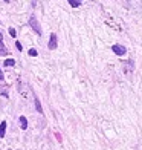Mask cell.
<instances>
[{
    "label": "cell",
    "mask_w": 142,
    "mask_h": 150,
    "mask_svg": "<svg viewBox=\"0 0 142 150\" xmlns=\"http://www.w3.org/2000/svg\"><path fill=\"white\" fill-rule=\"evenodd\" d=\"M29 25L32 26V29L35 31L37 34H40V35H41V28H40V25H38V22H37V18L34 17V16L29 18Z\"/></svg>",
    "instance_id": "cell-1"
},
{
    "label": "cell",
    "mask_w": 142,
    "mask_h": 150,
    "mask_svg": "<svg viewBox=\"0 0 142 150\" xmlns=\"http://www.w3.org/2000/svg\"><path fill=\"white\" fill-rule=\"evenodd\" d=\"M112 51L115 52V54H116V55H124V54H125V47L122 46V45H115L113 47H112Z\"/></svg>",
    "instance_id": "cell-2"
},
{
    "label": "cell",
    "mask_w": 142,
    "mask_h": 150,
    "mask_svg": "<svg viewBox=\"0 0 142 150\" xmlns=\"http://www.w3.org/2000/svg\"><path fill=\"white\" fill-rule=\"evenodd\" d=\"M47 47H49V49H55V47H57V35H55V34H51V40H49Z\"/></svg>",
    "instance_id": "cell-3"
},
{
    "label": "cell",
    "mask_w": 142,
    "mask_h": 150,
    "mask_svg": "<svg viewBox=\"0 0 142 150\" xmlns=\"http://www.w3.org/2000/svg\"><path fill=\"white\" fill-rule=\"evenodd\" d=\"M20 126H22L23 130H26V129H28V120H26L25 117H20Z\"/></svg>",
    "instance_id": "cell-4"
},
{
    "label": "cell",
    "mask_w": 142,
    "mask_h": 150,
    "mask_svg": "<svg viewBox=\"0 0 142 150\" xmlns=\"http://www.w3.org/2000/svg\"><path fill=\"white\" fill-rule=\"evenodd\" d=\"M5 132H6V122H0V138H3L5 136Z\"/></svg>",
    "instance_id": "cell-5"
},
{
    "label": "cell",
    "mask_w": 142,
    "mask_h": 150,
    "mask_svg": "<svg viewBox=\"0 0 142 150\" xmlns=\"http://www.w3.org/2000/svg\"><path fill=\"white\" fill-rule=\"evenodd\" d=\"M35 107H37V112L43 113V107H41V104H40V100H37V98H35Z\"/></svg>",
    "instance_id": "cell-6"
},
{
    "label": "cell",
    "mask_w": 142,
    "mask_h": 150,
    "mask_svg": "<svg viewBox=\"0 0 142 150\" xmlns=\"http://www.w3.org/2000/svg\"><path fill=\"white\" fill-rule=\"evenodd\" d=\"M69 3H70V6H73V8H78V6L81 5L79 0H69Z\"/></svg>",
    "instance_id": "cell-7"
},
{
    "label": "cell",
    "mask_w": 142,
    "mask_h": 150,
    "mask_svg": "<svg viewBox=\"0 0 142 150\" xmlns=\"http://www.w3.org/2000/svg\"><path fill=\"white\" fill-rule=\"evenodd\" d=\"M8 54V51H6V47L3 46V43L0 42V55H6Z\"/></svg>",
    "instance_id": "cell-8"
},
{
    "label": "cell",
    "mask_w": 142,
    "mask_h": 150,
    "mask_svg": "<svg viewBox=\"0 0 142 150\" xmlns=\"http://www.w3.org/2000/svg\"><path fill=\"white\" fill-rule=\"evenodd\" d=\"M14 64H15V61L12 60V58H8V60L5 61V66H14Z\"/></svg>",
    "instance_id": "cell-9"
},
{
    "label": "cell",
    "mask_w": 142,
    "mask_h": 150,
    "mask_svg": "<svg viewBox=\"0 0 142 150\" xmlns=\"http://www.w3.org/2000/svg\"><path fill=\"white\" fill-rule=\"evenodd\" d=\"M37 54H38V52H37L35 49H29V55H31V57H35Z\"/></svg>",
    "instance_id": "cell-10"
},
{
    "label": "cell",
    "mask_w": 142,
    "mask_h": 150,
    "mask_svg": "<svg viewBox=\"0 0 142 150\" xmlns=\"http://www.w3.org/2000/svg\"><path fill=\"white\" fill-rule=\"evenodd\" d=\"M15 46H17V49H18V51H22V49H23V47H22V43H20V42H17Z\"/></svg>",
    "instance_id": "cell-11"
},
{
    "label": "cell",
    "mask_w": 142,
    "mask_h": 150,
    "mask_svg": "<svg viewBox=\"0 0 142 150\" xmlns=\"http://www.w3.org/2000/svg\"><path fill=\"white\" fill-rule=\"evenodd\" d=\"M9 34H11L12 37H15V29H12V28H11V29H9Z\"/></svg>",
    "instance_id": "cell-12"
},
{
    "label": "cell",
    "mask_w": 142,
    "mask_h": 150,
    "mask_svg": "<svg viewBox=\"0 0 142 150\" xmlns=\"http://www.w3.org/2000/svg\"><path fill=\"white\" fill-rule=\"evenodd\" d=\"M0 80H3V72H2V69H0Z\"/></svg>",
    "instance_id": "cell-13"
},
{
    "label": "cell",
    "mask_w": 142,
    "mask_h": 150,
    "mask_svg": "<svg viewBox=\"0 0 142 150\" xmlns=\"http://www.w3.org/2000/svg\"><path fill=\"white\" fill-rule=\"evenodd\" d=\"M2 40H3V37H2V34H0V42H2Z\"/></svg>",
    "instance_id": "cell-14"
},
{
    "label": "cell",
    "mask_w": 142,
    "mask_h": 150,
    "mask_svg": "<svg viewBox=\"0 0 142 150\" xmlns=\"http://www.w3.org/2000/svg\"><path fill=\"white\" fill-rule=\"evenodd\" d=\"M5 2H9V0H5Z\"/></svg>",
    "instance_id": "cell-15"
},
{
    "label": "cell",
    "mask_w": 142,
    "mask_h": 150,
    "mask_svg": "<svg viewBox=\"0 0 142 150\" xmlns=\"http://www.w3.org/2000/svg\"><path fill=\"white\" fill-rule=\"evenodd\" d=\"M8 150H9V149H8Z\"/></svg>",
    "instance_id": "cell-16"
}]
</instances>
